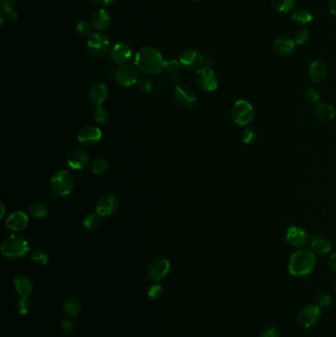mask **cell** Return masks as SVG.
<instances>
[{
    "label": "cell",
    "instance_id": "obj_1",
    "mask_svg": "<svg viewBox=\"0 0 336 337\" xmlns=\"http://www.w3.org/2000/svg\"><path fill=\"white\" fill-rule=\"evenodd\" d=\"M164 63L161 51L153 47L140 49L137 51L134 60V65L138 71L148 76L160 74L164 70Z\"/></svg>",
    "mask_w": 336,
    "mask_h": 337
},
{
    "label": "cell",
    "instance_id": "obj_2",
    "mask_svg": "<svg viewBox=\"0 0 336 337\" xmlns=\"http://www.w3.org/2000/svg\"><path fill=\"white\" fill-rule=\"evenodd\" d=\"M314 253L307 249H300L292 254L289 261V271L293 276L304 277L311 274L315 268Z\"/></svg>",
    "mask_w": 336,
    "mask_h": 337
},
{
    "label": "cell",
    "instance_id": "obj_3",
    "mask_svg": "<svg viewBox=\"0 0 336 337\" xmlns=\"http://www.w3.org/2000/svg\"><path fill=\"white\" fill-rule=\"evenodd\" d=\"M30 252V247L25 237L19 235H10L5 237L1 245V253L8 260H18Z\"/></svg>",
    "mask_w": 336,
    "mask_h": 337
},
{
    "label": "cell",
    "instance_id": "obj_4",
    "mask_svg": "<svg viewBox=\"0 0 336 337\" xmlns=\"http://www.w3.org/2000/svg\"><path fill=\"white\" fill-rule=\"evenodd\" d=\"M74 185L73 175L65 170L56 171L50 180V188L52 192L60 196L70 194L74 188Z\"/></svg>",
    "mask_w": 336,
    "mask_h": 337
},
{
    "label": "cell",
    "instance_id": "obj_5",
    "mask_svg": "<svg viewBox=\"0 0 336 337\" xmlns=\"http://www.w3.org/2000/svg\"><path fill=\"white\" fill-rule=\"evenodd\" d=\"M194 80L196 86L206 93L214 92L218 88V78L213 68L208 65L202 66L196 71Z\"/></svg>",
    "mask_w": 336,
    "mask_h": 337
},
{
    "label": "cell",
    "instance_id": "obj_6",
    "mask_svg": "<svg viewBox=\"0 0 336 337\" xmlns=\"http://www.w3.org/2000/svg\"><path fill=\"white\" fill-rule=\"evenodd\" d=\"M87 50L93 57H104L111 50L110 39L101 32L94 33L88 38Z\"/></svg>",
    "mask_w": 336,
    "mask_h": 337
},
{
    "label": "cell",
    "instance_id": "obj_7",
    "mask_svg": "<svg viewBox=\"0 0 336 337\" xmlns=\"http://www.w3.org/2000/svg\"><path fill=\"white\" fill-rule=\"evenodd\" d=\"M254 117V111L251 104L246 100L236 101L232 108V118L234 123L241 126L249 125Z\"/></svg>",
    "mask_w": 336,
    "mask_h": 337
},
{
    "label": "cell",
    "instance_id": "obj_8",
    "mask_svg": "<svg viewBox=\"0 0 336 337\" xmlns=\"http://www.w3.org/2000/svg\"><path fill=\"white\" fill-rule=\"evenodd\" d=\"M114 79L123 87H131L139 81V71L135 65L126 63L115 70Z\"/></svg>",
    "mask_w": 336,
    "mask_h": 337
},
{
    "label": "cell",
    "instance_id": "obj_9",
    "mask_svg": "<svg viewBox=\"0 0 336 337\" xmlns=\"http://www.w3.org/2000/svg\"><path fill=\"white\" fill-rule=\"evenodd\" d=\"M322 318V309L318 305H309L298 313V323L304 328L318 325Z\"/></svg>",
    "mask_w": 336,
    "mask_h": 337
},
{
    "label": "cell",
    "instance_id": "obj_10",
    "mask_svg": "<svg viewBox=\"0 0 336 337\" xmlns=\"http://www.w3.org/2000/svg\"><path fill=\"white\" fill-rule=\"evenodd\" d=\"M171 263L164 256H157L152 260L147 267V274L154 281H161L170 271Z\"/></svg>",
    "mask_w": 336,
    "mask_h": 337
},
{
    "label": "cell",
    "instance_id": "obj_11",
    "mask_svg": "<svg viewBox=\"0 0 336 337\" xmlns=\"http://www.w3.org/2000/svg\"><path fill=\"white\" fill-rule=\"evenodd\" d=\"M102 130L96 125H88L81 127L77 133V140L83 146H93L102 138Z\"/></svg>",
    "mask_w": 336,
    "mask_h": 337
},
{
    "label": "cell",
    "instance_id": "obj_12",
    "mask_svg": "<svg viewBox=\"0 0 336 337\" xmlns=\"http://www.w3.org/2000/svg\"><path fill=\"white\" fill-rule=\"evenodd\" d=\"M120 206V201L117 197L111 193H106L101 195L96 202V212L101 217L111 216L117 210Z\"/></svg>",
    "mask_w": 336,
    "mask_h": 337
},
{
    "label": "cell",
    "instance_id": "obj_13",
    "mask_svg": "<svg viewBox=\"0 0 336 337\" xmlns=\"http://www.w3.org/2000/svg\"><path fill=\"white\" fill-rule=\"evenodd\" d=\"M179 62L187 69H200L204 63V56L200 50L187 49L181 53Z\"/></svg>",
    "mask_w": 336,
    "mask_h": 337
},
{
    "label": "cell",
    "instance_id": "obj_14",
    "mask_svg": "<svg viewBox=\"0 0 336 337\" xmlns=\"http://www.w3.org/2000/svg\"><path fill=\"white\" fill-rule=\"evenodd\" d=\"M311 240L308 233L298 226H291L287 229L286 242L294 248L302 249Z\"/></svg>",
    "mask_w": 336,
    "mask_h": 337
},
{
    "label": "cell",
    "instance_id": "obj_15",
    "mask_svg": "<svg viewBox=\"0 0 336 337\" xmlns=\"http://www.w3.org/2000/svg\"><path fill=\"white\" fill-rule=\"evenodd\" d=\"M110 57L112 62L118 65H124L130 61L132 56V50L126 43H116L110 50Z\"/></svg>",
    "mask_w": 336,
    "mask_h": 337
},
{
    "label": "cell",
    "instance_id": "obj_16",
    "mask_svg": "<svg viewBox=\"0 0 336 337\" xmlns=\"http://www.w3.org/2000/svg\"><path fill=\"white\" fill-rule=\"evenodd\" d=\"M174 97L175 101L185 108H191L196 101V96L193 90L184 84L175 85Z\"/></svg>",
    "mask_w": 336,
    "mask_h": 337
},
{
    "label": "cell",
    "instance_id": "obj_17",
    "mask_svg": "<svg viewBox=\"0 0 336 337\" xmlns=\"http://www.w3.org/2000/svg\"><path fill=\"white\" fill-rule=\"evenodd\" d=\"M91 24L95 30L104 32L108 30L112 24V16L110 12L104 8H100L93 13L91 18Z\"/></svg>",
    "mask_w": 336,
    "mask_h": 337
},
{
    "label": "cell",
    "instance_id": "obj_18",
    "mask_svg": "<svg viewBox=\"0 0 336 337\" xmlns=\"http://www.w3.org/2000/svg\"><path fill=\"white\" fill-rule=\"evenodd\" d=\"M66 162L67 165L73 170H83L87 167L89 156L84 150H72L67 155Z\"/></svg>",
    "mask_w": 336,
    "mask_h": 337
},
{
    "label": "cell",
    "instance_id": "obj_19",
    "mask_svg": "<svg viewBox=\"0 0 336 337\" xmlns=\"http://www.w3.org/2000/svg\"><path fill=\"white\" fill-rule=\"evenodd\" d=\"M29 224V217L26 213L22 211L13 212L6 219L5 226L12 232H21L25 230Z\"/></svg>",
    "mask_w": 336,
    "mask_h": 337
},
{
    "label": "cell",
    "instance_id": "obj_20",
    "mask_svg": "<svg viewBox=\"0 0 336 337\" xmlns=\"http://www.w3.org/2000/svg\"><path fill=\"white\" fill-rule=\"evenodd\" d=\"M109 96V88L104 83H96L90 88L88 93V98L91 104L102 106V104L107 100Z\"/></svg>",
    "mask_w": 336,
    "mask_h": 337
},
{
    "label": "cell",
    "instance_id": "obj_21",
    "mask_svg": "<svg viewBox=\"0 0 336 337\" xmlns=\"http://www.w3.org/2000/svg\"><path fill=\"white\" fill-rule=\"evenodd\" d=\"M328 68L324 60H317L310 66V77L314 83L324 82L327 76Z\"/></svg>",
    "mask_w": 336,
    "mask_h": 337
},
{
    "label": "cell",
    "instance_id": "obj_22",
    "mask_svg": "<svg viewBox=\"0 0 336 337\" xmlns=\"http://www.w3.org/2000/svg\"><path fill=\"white\" fill-rule=\"evenodd\" d=\"M296 49V43L289 37H281L276 38L273 43V50L279 55H290Z\"/></svg>",
    "mask_w": 336,
    "mask_h": 337
},
{
    "label": "cell",
    "instance_id": "obj_23",
    "mask_svg": "<svg viewBox=\"0 0 336 337\" xmlns=\"http://www.w3.org/2000/svg\"><path fill=\"white\" fill-rule=\"evenodd\" d=\"M313 113L321 122H330L335 116V110L333 106L327 103H318L314 107Z\"/></svg>",
    "mask_w": 336,
    "mask_h": 337
},
{
    "label": "cell",
    "instance_id": "obj_24",
    "mask_svg": "<svg viewBox=\"0 0 336 337\" xmlns=\"http://www.w3.org/2000/svg\"><path fill=\"white\" fill-rule=\"evenodd\" d=\"M311 250L315 254L324 255L332 250V244L321 236H312L311 237Z\"/></svg>",
    "mask_w": 336,
    "mask_h": 337
},
{
    "label": "cell",
    "instance_id": "obj_25",
    "mask_svg": "<svg viewBox=\"0 0 336 337\" xmlns=\"http://www.w3.org/2000/svg\"><path fill=\"white\" fill-rule=\"evenodd\" d=\"M14 286L17 293L22 297H28L33 293L34 286L32 280L26 275H19L14 279Z\"/></svg>",
    "mask_w": 336,
    "mask_h": 337
},
{
    "label": "cell",
    "instance_id": "obj_26",
    "mask_svg": "<svg viewBox=\"0 0 336 337\" xmlns=\"http://www.w3.org/2000/svg\"><path fill=\"white\" fill-rule=\"evenodd\" d=\"M63 310L68 316L75 318L81 311V302L75 296H69L63 303Z\"/></svg>",
    "mask_w": 336,
    "mask_h": 337
},
{
    "label": "cell",
    "instance_id": "obj_27",
    "mask_svg": "<svg viewBox=\"0 0 336 337\" xmlns=\"http://www.w3.org/2000/svg\"><path fill=\"white\" fill-rule=\"evenodd\" d=\"M2 14L7 18V20L14 23L18 19V14L15 11L16 1L15 0H1L0 2Z\"/></svg>",
    "mask_w": 336,
    "mask_h": 337
},
{
    "label": "cell",
    "instance_id": "obj_28",
    "mask_svg": "<svg viewBox=\"0 0 336 337\" xmlns=\"http://www.w3.org/2000/svg\"><path fill=\"white\" fill-rule=\"evenodd\" d=\"M29 213L32 217L36 219H44L48 216V207L42 202H35L29 207Z\"/></svg>",
    "mask_w": 336,
    "mask_h": 337
},
{
    "label": "cell",
    "instance_id": "obj_29",
    "mask_svg": "<svg viewBox=\"0 0 336 337\" xmlns=\"http://www.w3.org/2000/svg\"><path fill=\"white\" fill-rule=\"evenodd\" d=\"M30 257L32 262L37 265H46L49 263V254L42 249H33L30 250Z\"/></svg>",
    "mask_w": 336,
    "mask_h": 337
},
{
    "label": "cell",
    "instance_id": "obj_30",
    "mask_svg": "<svg viewBox=\"0 0 336 337\" xmlns=\"http://www.w3.org/2000/svg\"><path fill=\"white\" fill-rule=\"evenodd\" d=\"M271 3L277 12L285 14L294 8L296 0H271Z\"/></svg>",
    "mask_w": 336,
    "mask_h": 337
},
{
    "label": "cell",
    "instance_id": "obj_31",
    "mask_svg": "<svg viewBox=\"0 0 336 337\" xmlns=\"http://www.w3.org/2000/svg\"><path fill=\"white\" fill-rule=\"evenodd\" d=\"M292 20L298 25H308L312 20L311 13L306 9H298L296 12L293 13Z\"/></svg>",
    "mask_w": 336,
    "mask_h": 337
},
{
    "label": "cell",
    "instance_id": "obj_32",
    "mask_svg": "<svg viewBox=\"0 0 336 337\" xmlns=\"http://www.w3.org/2000/svg\"><path fill=\"white\" fill-rule=\"evenodd\" d=\"M101 224V216L97 212L89 213L85 217L83 225L89 231L97 230Z\"/></svg>",
    "mask_w": 336,
    "mask_h": 337
},
{
    "label": "cell",
    "instance_id": "obj_33",
    "mask_svg": "<svg viewBox=\"0 0 336 337\" xmlns=\"http://www.w3.org/2000/svg\"><path fill=\"white\" fill-rule=\"evenodd\" d=\"M93 29L94 27L87 21H79L75 27V31L79 37H88V38L94 34Z\"/></svg>",
    "mask_w": 336,
    "mask_h": 337
},
{
    "label": "cell",
    "instance_id": "obj_34",
    "mask_svg": "<svg viewBox=\"0 0 336 337\" xmlns=\"http://www.w3.org/2000/svg\"><path fill=\"white\" fill-rule=\"evenodd\" d=\"M109 167V163L104 158H97L91 163L90 170L94 175H102L104 174Z\"/></svg>",
    "mask_w": 336,
    "mask_h": 337
},
{
    "label": "cell",
    "instance_id": "obj_35",
    "mask_svg": "<svg viewBox=\"0 0 336 337\" xmlns=\"http://www.w3.org/2000/svg\"><path fill=\"white\" fill-rule=\"evenodd\" d=\"M181 63L174 58L166 60L164 63V70L170 74H175L180 71L181 68Z\"/></svg>",
    "mask_w": 336,
    "mask_h": 337
},
{
    "label": "cell",
    "instance_id": "obj_36",
    "mask_svg": "<svg viewBox=\"0 0 336 337\" xmlns=\"http://www.w3.org/2000/svg\"><path fill=\"white\" fill-rule=\"evenodd\" d=\"M93 117L98 124H106L109 120V112L104 107L97 106L94 111Z\"/></svg>",
    "mask_w": 336,
    "mask_h": 337
},
{
    "label": "cell",
    "instance_id": "obj_37",
    "mask_svg": "<svg viewBox=\"0 0 336 337\" xmlns=\"http://www.w3.org/2000/svg\"><path fill=\"white\" fill-rule=\"evenodd\" d=\"M242 139L247 145L253 144L258 139V132L253 128H246L242 133Z\"/></svg>",
    "mask_w": 336,
    "mask_h": 337
},
{
    "label": "cell",
    "instance_id": "obj_38",
    "mask_svg": "<svg viewBox=\"0 0 336 337\" xmlns=\"http://www.w3.org/2000/svg\"><path fill=\"white\" fill-rule=\"evenodd\" d=\"M61 328L66 333H72L76 328V323L73 318L68 315L64 318L61 323Z\"/></svg>",
    "mask_w": 336,
    "mask_h": 337
},
{
    "label": "cell",
    "instance_id": "obj_39",
    "mask_svg": "<svg viewBox=\"0 0 336 337\" xmlns=\"http://www.w3.org/2000/svg\"><path fill=\"white\" fill-rule=\"evenodd\" d=\"M310 39V32L306 29H301L294 35V42L296 45H304Z\"/></svg>",
    "mask_w": 336,
    "mask_h": 337
},
{
    "label": "cell",
    "instance_id": "obj_40",
    "mask_svg": "<svg viewBox=\"0 0 336 337\" xmlns=\"http://www.w3.org/2000/svg\"><path fill=\"white\" fill-rule=\"evenodd\" d=\"M31 310V302L28 297H22L17 303V311L20 314H27Z\"/></svg>",
    "mask_w": 336,
    "mask_h": 337
},
{
    "label": "cell",
    "instance_id": "obj_41",
    "mask_svg": "<svg viewBox=\"0 0 336 337\" xmlns=\"http://www.w3.org/2000/svg\"><path fill=\"white\" fill-rule=\"evenodd\" d=\"M331 302H332V298L329 294L327 293H322L318 296L317 298V305L323 309V308H328L330 305H331Z\"/></svg>",
    "mask_w": 336,
    "mask_h": 337
},
{
    "label": "cell",
    "instance_id": "obj_42",
    "mask_svg": "<svg viewBox=\"0 0 336 337\" xmlns=\"http://www.w3.org/2000/svg\"><path fill=\"white\" fill-rule=\"evenodd\" d=\"M163 295V288L159 284H154L148 290V297L152 300H159Z\"/></svg>",
    "mask_w": 336,
    "mask_h": 337
},
{
    "label": "cell",
    "instance_id": "obj_43",
    "mask_svg": "<svg viewBox=\"0 0 336 337\" xmlns=\"http://www.w3.org/2000/svg\"><path fill=\"white\" fill-rule=\"evenodd\" d=\"M306 100L308 101L311 104H315L318 103L320 98H321V94L314 89V88H309L305 94Z\"/></svg>",
    "mask_w": 336,
    "mask_h": 337
},
{
    "label": "cell",
    "instance_id": "obj_44",
    "mask_svg": "<svg viewBox=\"0 0 336 337\" xmlns=\"http://www.w3.org/2000/svg\"><path fill=\"white\" fill-rule=\"evenodd\" d=\"M137 85H138V87L141 91H143L145 93H152L153 90H154V85H153L152 81L149 79H146V78L140 79L138 81Z\"/></svg>",
    "mask_w": 336,
    "mask_h": 337
},
{
    "label": "cell",
    "instance_id": "obj_45",
    "mask_svg": "<svg viewBox=\"0 0 336 337\" xmlns=\"http://www.w3.org/2000/svg\"><path fill=\"white\" fill-rule=\"evenodd\" d=\"M260 337H280V333L275 327H267L262 330Z\"/></svg>",
    "mask_w": 336,
    "mask_h": 337
},
{
    "label": "cell",
    "instance_id": "obj_46",
    "mask_svg": "<svg viewBox=\"0 0 336 337\" xmlns=\"http://www.w3.org/2000/svg\"><path fill=\"white\" fill-rule=\"evenodd\" d=\"M114 1H115V0H92V2H93L95 5L99 6L101 8H104V7H107V6L112 5Z\"/></svg>",
    "mask_w": 336,
    "mask_h": 337
},
{
    "label": "cell",
    "instance_id": "obj_47",
    "mask_svg": "<svg viewBox=\"0 0 336 337\" xmlns=\"http://www.w3.org/2000/svg\"><path fill=\"white\" fill-rule=\"evenodd\" d=\"M328 266H329V268H330L331 271L336 272V252H333L330 255V257L328 260Z\"/></svg>",
    "mask_w": 336,
    "mask_h": 337
},
{
    "label": "cell",
    "instance_id": "obj_48",
    "mask_svg": "<svg viewBox=\"0 0 336 337\" xmlns=\"http://www.w3.org/2000/svg\"><path fill=\"white\" fill-rule=\"evenodd\" d=\"M328 7H329V11L330 13L336 17V0H330L329 1V4H328Z\"/></svg>",
    "mask_w": 336,
    "mask_h": 337
},
{
    "label": "cell",
    "instance_id": "obj_49",
    "mask_svg": "<svg viewBox=\"0 0 336 337\" xmlns=\"http://www.w3.org/2000/svg\"><path fill=\"white\" fill-rule=\"evenodd\" d=\"M0 19H1V28H3L4 22H5V16L2 13L0 14Z\"/></svg>",
    "mask_w": 336,
    "mask_h": 337
},
{
    "label": "cell",
    "instance_id": "obj_50",
    "mask_svg": "<svg viewBox=\"0 0 336 337\" xmlns=\"http://www.w3.org/2000/svg\"><path fill=\"white\" fill-rule=\"evenodd\" d=\"M1 209H2L1 217H3V215H4V211H5V207H4V203H3V202H1Z\"/></svg>",
    "mask_w": 336,
    "mask_h": 337
},
{
    "label": "cell",
    "instance_id": "obj_51",
    "mask_svg": "<svg viewBox=\"0 0 336 337\" xmlns=\"http://www.w3.org/2000/svg\"><path fill=\"white\" fill-rule=\"evenodd\" d=\"M191 1H200V0H191Z\"/></svg>",
    "mask_w": 336,
    "mask_h": 337
},
{
    "label": "cell",
    "instance_id": "obj_52",
    "mask_svg": "<svg viewBox=\"0 0 336 337\" xmlns=\"http://www.w3.org/2000/svg\"><path fill=\"white\" fill-rule=\"evenodd\" d=\"M335 291H336V283H335Z\"/></svg>",
    "mask_w": 336,
    "mask_h": 337
}]
</instances>
